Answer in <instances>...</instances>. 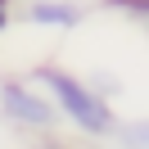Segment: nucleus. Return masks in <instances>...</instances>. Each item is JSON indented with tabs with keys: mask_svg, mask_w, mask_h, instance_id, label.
Here are the masks:
<instances>
[{
	"mask_svg": "<svg viewBox=\"0 0 149 149\" xmlns=\"http://www.w3.org/2000/svg\"><path fill=\"white\" fill-rule=\"evenodd\" d=\"M32 81L50 95L59 122H68V127H72L77 136H86V140H109L118 113H113L109 100H100V95L86 86V77L68 72V68H59V63H41L36 72H32Z\"/></svg>",
	"mask_w": 149,
	"mask_h": 149,
	"instance_id": "nucleus-1",
	"label": "nucleus"
},
{
	"mask_svg": "<svg viewBox=\"0 0 149 149\" xmlns=\"http://www.w3.org/2000/svg\"><path fill=\"white\" fill-rule=\"evenodd\" d=\"M0 118L14 122L18 131H41V136L59 127L50 95L36 81H23V77H0Z\"/></svg>",
	"mask_w": 149,
	"mask_h": 149,
	"instance_id": "nucleus-2",
	"label": "nucleus"
},
{
	"mask_svg": "<svg viewBox=\"0 0 149 149\" xmlns=\"http://www.w3.org/2000/svg\"><path fill=\"white\" fill-rule=\"evenodd\" d=\"M23 18H27L32 27H54V32H68V27H77V23H81V9H77L72 0H27Z\"/></svg>",
	"mask_w": 149,
	"mask_h": 149,
	"instance_id": "nucleus-3",
	"label": "nucleus"
},
{
	"mask_svg": "<svg viewBox=\"0 0 149 149\" xmlns=\"http://www.w3.org/2000/svg\"><path fill=\"white\" fill-rule=\"evenodd\" d=\"M109 136H113V145H118V149H149V122H145V118H131V122L118 118Z\"/></svg>",
	"mask_w": 149,
	"mask_h": 149,
	"instance_id": "nucleus-4",
	"label": "nucleus"
},
{
	"mask_svg": "<svg viewBox=\"0 0 149 149\" xmlns=\"http://www.w3.org/2000/svg\"><path fill=\"white\" fill-rule=\"evenodd\" d=\"M14 27V0H0V32Z\"/></svg>",
	"mask_w": 149,
	"mask_h": 149,
	"instance_id": "nucleus-5",
	"label": "nucleus"
}]
</instances>
